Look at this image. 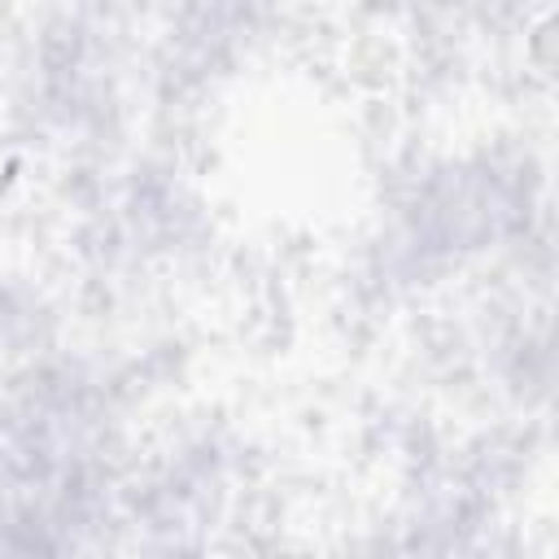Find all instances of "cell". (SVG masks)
Listing matches in <instances>:
<instances>
[{
    "mask_svg": "<svg viewBox=\"0 0 559 559\" xmlns=\"http://www.w3.org/2000/svg\"><path fill=\"white\" fill-rule=\"evenodd\" d=\"M524 61H528V70H533L542 83H555V9H546V13L533 22V31H528V39H524Z\"/></svg>",
    "mask_w": 559,
    "mask_h": 559,
    "instance_id": "cell-1",
    "label": "cell"
}]
</instances>
